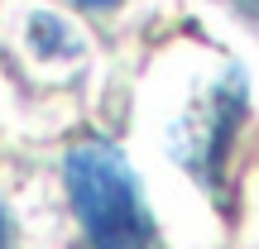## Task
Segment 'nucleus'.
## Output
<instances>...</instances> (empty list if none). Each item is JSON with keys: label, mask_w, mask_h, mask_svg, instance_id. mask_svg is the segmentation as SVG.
Wrapping results in <instances>:
<instances>
[{"label": "nucleus", "mask_w": 259, "mask_h": 249, "mask_svg": "<svg viewBox=\"0 0 259 249\" xmlns=\"http://www.w3.org/2000/svg\"><path fill=\"white\" fill-rule=\"evenodd\" d=\"M245 120H250V82H245V72L231 67L211 86H202L168 129L173 163L221 211L231 206V163H235V144H240Z\"/></svg>", "instance_id": "obj_2"}, {"label": "nucleus", "mask_w": 259, "mask_h": 249, "mask_svg": "<svg viewBox=\"0 0 259 249\" xmlns=\"http://www.w3.org/2000/svg\"><path fill=\"white\" fill-rule=\"evenodd\" d=\"M24 43H29V53L44 58V63H77V58L87 53L82 34H77L58 10H29V19H24Z\"/></svg>", "instance_id": "obj_3"}, {"label": "nucleus", "mask_w": 259, "mask_h": 249, "mask_svg": "<svg viewBox=\"0 0 259 249\" xmlns=\"http://www.w3.org/2000/svg\"><path fill=\"white\" fill-rule=\"evenodd\" d=\"M77 10H92V15H101V10H115V5H125V0H72Z\"/></svg>", "instance_id": "obj_5"}, {"label": "nucleus", "mask_w": 259, "mask_h": 249, "mask_svg": "<svg viewBox=\"0 0 259 249\" xmlns=\"http://www.w3.org/2000/svg\"><path fill=\"white\" fill-rule=\"evenodd\" d=\"M63 192L87 249H163L144 182L120 144L82 134L63 154Z\"/></svg>", "instance_id": "obj_1"}, {"label": "nucleus", "mask_w": 259, "mask_h": 249, "mask_svg": "<svg viewBox=\"0 0 259 249\" xmlns=\"http://www.w3.org/2000/svg\"><path fill=\"white\" fill-rule=\"evenodd\" d=\"M0 249H15V221H10L5 202H0Z\"/></svg>", "instance_id": "obj_4"}]
</instances>
